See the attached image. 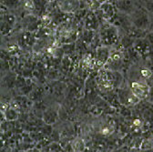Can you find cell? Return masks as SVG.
Instances as JSON below:
<instances>
[{
  "label": "cell",
  "instance_id": "cell-1",
  "mask_svg": "<svg viewBox=\"0 0 153 152\" xmlns=\"http://www.w3.org/2000/svg\"><path fill=\"white\" fill-rule=\"evenodd\" d=\"M100 39L103 46L110 47L120 42L119 28L113 24H103L100 27Z\"/></svg>",
  "mask_w": 153,
  "mask_h": 152
},
{
  "label": "cell",
  "instance_id": "cell-7",
  "mask_svg": "<svg viewBox=\"0 0 153 152\" xmlns=\"http://www.w3.org/2000/svg\"><path fill=\"white\" fill-rule=\"evenodd\" d=\"M110 55H111V51L109 50V47L100 46L97 48V51H96L95 59L99 65L105 66L110 58Z\"/></svg>",
  "mask_w": 153,
  "mask_h": 152
},
{
  "label": "cell",
  "instance_id": "cell-14",
  "mask_svg": "<svg viewBox=\"0 0 153 152\" xmlns=\"http://www.w3.org/2000/svg\"><path fill=\"white\" fill-rule=\"evenodd\" d=\"M2 4L8 9H16L21 4L22 0H1Z\"/></svg>",
  "mask_w": 153,
  "mask_h": 152
},
{
  "label": "cell",
  "instance_id": "cell-2",
  "mask_svg": "<svg viewBox=\"0 0 153 152\" xmlns=\"http://www.w3.org/2000/svg\"><path fill=\"white\" fill-rule=\"evenodd\" d=\"M130 21L132 27L140 31L147 30L149 27L150 19L149 12L146 9H138L135 10L130 16Z\"/></svg>",
  "mask_w": 153,
  "mask_h": 152
},
{
  "label": "cell",
  "instance_id": "cell-21",
  "mask_svg": "<svg viewBox=\"0 0 153 152\" xmlns=\"http://www.w3.org/2000/svg\"><path fill=\"white\" fill-rule=\"evenodd\" d=\"M149 100L151 102H153V87L150 88V92H149Z\"/></svg>",
  "mask_w": 153,
  "mask_h": 152
},
{
  "label": "cell",
  "instance_id": "cell-19",
  "mask_svg": "<svg viewBox=\"0 0 153 152\" xmlns=\"http://www.w3.org/2000/svg\"><path fill=\"white\" fill-rule=\"evenodd\" d=\"M145 9L149 13H150V14L153 15V0H149V1L146 2V4H145Z\"/></svg>",
  "mask_w": 153,
  "mask_h": 152
},
{
  "label": "cell",
  "instance_id": "cell-8",
  "mask_svg": "<svg viewBox=\"0 0 153 152\" xmlns=\"http://www.w3.org/2000/svg\"><path fill=\"white\" fill-rule=\"evenodd\" d=\"M100 12L101 14L103 19L108 22H111L113 20V18L115 17V16H116V10H115L114 6L108 1L100 5Z\"/></svg>",
  "mask_w": 153,
  "mask_h": 152
},
{
  "label": "cell",
  "instance_id": "cell-23",
  "mask_svg": "<svg viewBox=\"0 0 153 152\" xmlns=\"http://www.w3.org/2000/svg\"><path fill=\"white\" fill-rule=\"evenodd\" d=\"M133 124H134V126H140L141 122H140V119H136V120H134Z\"/></svg>",
  "mask_w": 153,
  "mask_h": 152
},
{
  "label": "cell",
  "instance_id": "cell-12",
  "mask_svg": "<svg viewBox=\"0 0 153 152\" xmlns=\"http://www.w3.org/2000/svg\"><path fill=\"white\" fill-rule=\"evenodd\" d=\"M149 40H146V39H139L135 41V46H134V47H135V49L141 53V54H144L148 51L149 47Z\"/></svg>",
  "mask_w": 153,
  "mask_h": 152
},
{
  "label": "cell",
  "instance_id": "cell-22",
  "mask_svg": "<svg viewBox=\"0 0 153 152\" xmlns=\"http://www.w3.org/2000/svg\"><path fill=\"white\" fill-rule=\"evenodd\" d=\"M93 1H95L96 3H98L100 6L101 5V4H103V3H105V2H107L108 0H93Z\"/></svg>",
  "mask_w": 153,
  "mask_h": 152
},
{
  "label": "cell",
  "instance_id": "cell-6",
  "mask_svg": "<svg viewBox=\"0 0 153 152\" xmlns=\"http://www.w3.org/2000/svg\"><path fill=\"white\" fill-rule=\"evenodd\" d=\"M57 6L64 13H74L80 8V2L79 0H59Z\"/></svg>",
  "mask_w": 153,
  "mask_h": 152
},
{
  "label": "cell",
  "instance_id": "cell-24",
  "mask_svg": "<svg viewBox=\"0 0 153 152\" xmlns=\"http://www.w3.org/2000/svg\"><path fill=\"white\" fill-rule=\"evenodd\" d=\"M79 1L80 2V4L83 2V3H85V4H90L91 3V0H79Z\"/></svg>",
  "mask_w": 153,
  "mask_h": 152
},
{
  "label": "cell",
  "instance_id": "cell-15",
  "mask_svg": "<svg viewBox=\"0 0 153 152\" xmlns=\"http://www.w3.org/2000/svg\"><path fill=\"white\" fill-rule=\"evenodd\" d=\"M5 111V117L7 120H15L17 119V111L15 108H7Z\"/></svg>",
  "mask_w": 153,
  "mask_h": 152
},
{
  "label": "cell",
  "instance_id": "cell-4",
  "mask_svg": "<svg viewBox=\"0 0 153 152\" xmlns=\"http://www.w3.org/2000/svg\"><path fill=\"white\" fill-rule=\"evenodd\" d=\"M123 54L120 51H115L113 53L111 52L110 58L105 66H107V68L110 71H119L123 65Z\"/></svg>",
  "mask_w": 153,
  "mask_h": 152
},
{
  "label": "cell",
  "instance_id": "cell-16",
  "mask_svg": "<svg viewBox=\"0 0 153 152\" xmlns=\"http://www.w3.org/2000/svg\"><path fill=\"white\" fill-rule=\"evenodd\" d=\"M34 4V9L37 12H41L46 7L47 0H32Z\"/></svg>",
  "mask_w": 153,
  "mask_h": 152
},
{
  "label": "cell",
  "instance_id": "cell-18",
  "mask_svg": "<svg viewBox=\"0 0 153 152\" xmlns=\"http://www.w3.org/2000/svg\"><path fill=\"white\" fill-rule=\"evenodd\" d=\"M152 146H153V142L151 141V139H145V140L142 142L140 148H141V149H148V148H152Z\"/></svg>",
  "mask_w": 153,
  "mask_h": 152
},
{
  "label": "cell",
  "instance_id": "cell-11",
  "mask_svg": "<svg viewBox=\"0 0 153 152\" xmlns=\"http://www.w3.org/2000/svg\"><path fill=\"white\" fill-rule=\"evenodd\" d=\"M39 22H40L39 19H38L36 16L30 15L25 18L24 25L28 31H34V30L37 29L38 26H39Z\"/></svg>",
  "mask_w": 153,
  "mask_h": 152
},
{
  "label": "cell",
  "instance_id": "cell-26",
  "mask_svg": "<svg viewBox=\"0 0 153 152\" xmlns=\"http://www.w3.org/2000/svg\"><path fill=\"white\" fill-rule=\"evenodd\" d=\"M52 152H55V151H52Z\"/></svg>",
  "mask_w": 153,
  "mask_h": 152
},
{
  "label": "cell",
  "instance_id": "cell-20",
  "mask_svg": "<svg viewBox=\"0 0 153 152\" xmlns=\"http://www.w3.org/2000/svg\"><path fill=\"white\" fill-rule=\"evenodd\" d=\"M112 132H113V128H111L110 127H108V126L101 129V133H102L103 135H105V136H108V135L111 134Z\"/></svg>",
  "mask_w": 153,
  "mask_h": 152
},
{
  "label": "cell",
  "instance_id": "cell-10",
  "mask_svg": "<svg viewBox=\"0 0 153 152\" xmlns=\"http://www.w3.org/2000/svg\"><path fill=\"white\" fill-rule=\"evenodd\" d=\"M85 27L86 29L88 30H96L100 27V20L99 16L93 12H89L85 19Z\"/></svg>",
  "mask_w": 153,
  "mask_h": 152
},
{
  "label": "cell",
  "instance_id": "cell-9",
  "mask_svg": "<svg viewBox=\"0 0 153 152\" xmlns=\"http://www.w3.org/2000/svg\"><path fill=\"white\" fill-rule=\"evenodd\" d=\"M116 7H117V9L120 13H123L128 16H130L135 11L132 0H117Z\"/></svg>",
  "mask_w": 153,
  "mask_h": 152
},
{
  "label": "cell",
  "instance_id": "cell-25",
  "mask_svg": "<svg viewBox=\"0 0 153 152\" xmlns=\"http://www.w3.org/2000/svg\"><path fill=\"white\" fill-rule=\"evenodd\" d=\"M26 152H39V151H38L37 148H32V149H29V150H27Z\"/></svg>",
  "mask_w": 153,
  "mask_h": 152
},
{
  "label": "cell",
  "instance_id": "cell-5",
  "mask_svg": "<svg viewBox=\"0 0 153 152\" xmlns=\"http://www.w3.org/2000/svg\"><path fill=\"white\" fill-rule=\"evenodd\" d=\"M16 24V16L13 14L2 13L1 16V35H8Z\"/></svg>",
  "mask_w": 153,
  "mask_h": 152
},
{
  "label": "cell",
  "instance_id": "cell-13",
  "mask_svg": "<svg viewBox=\"0 0 153 152\" xmlns=\"http://www.w3.org/2000/svg\"><path fill=\"white\" fill-rule=\"evenodd\" d=\"M71 148L74 152H83L86 148V145L82 139L76 138L71 142Z\"/></svg>",
  "mask_w": 153,
  "mask_h": 152
},
{
  "label": "cell",
  "instance_id": "cell-3",
  "mask_svg": "<svg viewBox=\"0 0 153 152\" xmlns=\"http://www.w3.org/2000/svg\"><path fill=\"white\" fill-rule=\"evenodd\" d=\"M150 88L151 87L145 81H141V80H133L130 83V87H129L131 92L140 100L149 98Z\"/></svg>",
  "mask_w": 153,
  "mask_h": 152
},
{
  "label": "cell",
  "instance_id": "cell-17",
  "mask_svg": "<svg viewBox=\"0 0 153 152\" xmlns=\"http://www.w3.org/2000/svg\"><path fill=\"white\" fill-rule=\"evenodd\" d=\"M140 77L144 79H149L152 75V72L149 68L148 67H142L140 70Z\"/></svg>",
  "mask_w": 153,
  "mask_h": 152
}]
</instances>
